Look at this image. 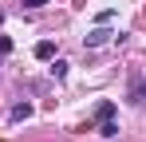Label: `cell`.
<instances>
[{"label": "cell", "instance_id": "cell-1", "mask_svg": "<svg viewBox=\"0 0 146 142\" xmlns=\"http://www.w3.org/2000/svg\"><path fill=\"white\" fill-rule=\"evenodd\" d=\"M126 99H130L134 107H142V103H146V79H142V75H130V87H126Z\"/></svg>", "mask_w": 146, "mask_h": 142}, {"label": "cell", "instance_id": "cell-2", "mask_svg": "<svg viewBox=\"0 0 146 142\" xmlns=\"http://www.w3.org/2000/svg\"><path fill=\"white\" fill-rule=\"evenodd\" d=\"M111 40H115V32H111L107 24H99L95 32H87V40H83V44H87V47H103V44H111Z\"/></svg>", "mask_w": 146, "mask_h": 142}, {"label": "cell", "instance_id": "cell-3", "mask_svg": "<svg viewBox=\"0 0 146 142\" xmlns=\"http://www.w3.org/2000/svg\"><path fill=\"white\" fill-rule=\"evenodd\" d=\"M36 59H55V44L51 40H40L36 44Z\"/></svg>", "mask_w": 146, "mask_h": 142}, {"label": "cell", "instance_id": "cell-4", "mask_svg": "<svg viewBox=\"0 0 146 142\" xmlns=\"http://www.w3.org/2000/svg\"><path fill=\"white\" fill-rule=\"evenodd\" d=\"M8 118H12V122H24V118H32V103H16Z\"/></svg>", "mask_w": 146, "mask_h": 142}, {"label": "cell", "instance_id": "cell-5", "mask_svg": "<svg viewBox=\"0 0 146 142\" xmlns=\"http://www.w3.org/2000/svg\"><path fill=\"white\" fill-rule=\"evenodd\" d=\"M99 134H103V138H115V134H119V122H115V118H103V122H99Z\"/></svg>", "mask_w": 146, "mask_h": 142}, {"label": "cell", "instance_id": "cell-6", "mask_svg": "<svg viewBox=\"0 0 146 142\" xmlns=\"http://www.w3.org/2000/svg\"><path fill=\"white\" fill-rule=\"evenodd\" d=\"M95 118H99V122H103V118H115V103H111V99L99 103V107H95Z\"/></svg>", "mask_w": 146, "mask_h": 142}, {"label": "cell", "instance_id": "cell-7", "mask_svg": "<svg viewBox=\"0 0 146 142\" xmlns=\"http://www.w3.org/2000/svg\"><path fill=\"white\" fill-rule=\"evenodd\" d=\"M67 67H71L67 59H55V63H51V75H55V79H63V75H67Z\"/></svg>", "mask_w": 146, "mask_h": 142}, {"label": "cell", "instance_id": "cell-8", "mask_svg": "<svg viewBox=\"0 0 146 142\" xmlns=\"http://www.w3.org/2000/svg\"><path fill=\"white\" fill-rule=\"evenodd\" d=\"M48 0H24V8H44Z\"/></svg>", "mask_w": 146, "mask_h": 142}]
</instances>
